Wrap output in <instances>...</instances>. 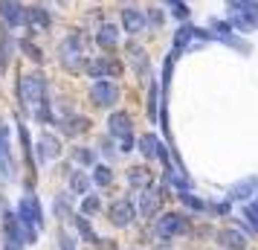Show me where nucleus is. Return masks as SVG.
<instances>
[{
	"label": "nucleus",
	"mask_w": 258,
	"mask_h": 250,
	"mask_svg": "<svg viewBox=\"0 0 258 250\" xmlns=\"http://www.w3.org/2000/svg\"><path fill=\"white\" fill-rule=\"evenodd\" d=\"M90 99H93L99 108H110V105H116L119 87L113 82H107V79H99V82L90 87Z\"/></svg>",
	"instance_id": "nucleus-3"
},
{
	"label": "nucleus",
	"mask_w": 258,
	"mask_h": 250,
	"mask_svg": "<svg viewBox=\"0 0 258 250\" xmlns=\"http://www.w3.org/2000/svg\"><path fill=\"white\" fill-rule=\"evenodd\" d=\"M131 61H134V70L140 73V76H148V56H145V49H131Z\"/></svg>",
	"instance_id": "nucleus-22"
},
{
	"label": "nucleus",
	"mask_w": 258,
	"mask_h": 250,
	"mask_svg": "<svg viewBox=\"0 0 258 250\" xmlns=\"http://www.w3.org/2000/svg\"><path fill=\"white\" fill-rule=\"evenodd\" d=\"M61 250H76V247H73V241L64 236V233H61Z\"/></svg>",
	"instance_id": "nucleus-36"
},
{
	"label": "nucleus",
	"mask_w": 258,
	"mask_h": 250,
	"mask_svg": "<svg viewBox=\"0 0 258 250\" xmlns=\"http://www.w3.org/2000/svg\"><path fill=\"white\" fill-rule=\"evenodd\" d=\"M249 195H258V178H246V180L235 183L232 189H229V198H232V201H246Z\"/></svg>",
	"instance_id": "nucleus-14"
},
{
	"label": "nucleus",
	"mask_w": 258,
	"mask_h": 250,
	"mask_svg": "<svg viewBox=\"0 0 258 250\" xmlns=\"http://www.w3.org/2000/svg\"><path fill=\"white\" fill-rule=\"evenodd\" d=\"M84 70L90 73L93 79H107V59H93L84 64Z\"/></svg>",
	"instance_id": "nucleus-21"
},
{
	"label": "nucleus",
	"mask_w": 258,
	"mask_h": 250,
	"mask_svg": "<svg viewBox=\"0 0 258 250\" xmlns=\"http://www.w3.org/2000/svg\"><path fill=\"white\" fill-rule=\"evenodd\" d=\"M38 157H41V163H47V160H58V157H61V143H58V137H52V134H44V137L38 140Z\"/></svg>",
	"instance_id": "nucleus-8"
},
{
	"label": "nucleus",
	"mask_w": 258,
	"mask_h": 250,
	"mask_svg": "<svg viewBox=\"0 0 258 250\" xmlns=\"http://www.w3.org/2000/svg\"><path fill=\"white\" fill-rule=\"evenodd\" d=\"M180 201L186 204L188 210H206V204L200 201V198H195L191 192H180Z\"/></svg>",
	"instance_id": "nucleus-28"
},
{
	"label": "nucleus",
	"mask_w": 258,
	"mask_h": 250,
	"mask_svg": "<svg viewBox=\"0 0 258 250\" xmlns=\"http://www.w3.org/2000/svg\"><path fill=\"white\" fill-rule=\"evenodd\" d=\"M0 18L9 26H21L24 24V6L18 0H0Z\"/></svg>",
	"instance_id": "nucleus-9"
},
{
	"label": "nucleus",
	"mask_w": 258,
	"mask_h": 250,
	"mask_svg": "<svg viewBox=\"0 0 258 250\" xmlns=\"http://www.w3.org/2000/svg\"><path fill=\"white\" fill-rule=\"evenodd\" d=\"M93 152H90V148H73V160H76V163H84V166H90V163H93Z\"/></svg>",
	"instance_id": "nucleus-27"
},
{
	"label": "nucleus",
	"mask_w": 258,
	"mask_h": 250,
	"mask_svg": "<svg viewBox=\"0 0 258 250\" xmlns=\"http://www.w3.org/2000/svg\"><path fill=\"white\" fill-rule=\"evenodd\" d=\"M15 163L9 157V145H6V128H0V175L3 178H12Z\"/></svg>",
	"instance_id": "nucleus-16"
},
{
	"label": "nucleus",
	"mask_w": 258,
	"mask_h": 250,
	"mask_svg": "<svg viewBox=\"0 0 258 250\" xmlns=\"http://www.w3.org/2000/svg\"><path fill=\"white\" fill-rule=\"evenodd\" d=\"M148 117H157V84L151 82V90H148Z\"/></svg>",
	"instance_id": "nucleus-31"
},
{
	"label": "nucleus",
	"mask_w": 258,
	"mask_h": 250,
	"mask_svg": "<svg viewBox=\"0 0 258 250\" xmlns=\"http://www.w3.org/2000/svg\"><path fill=\"white\" fill-rule=\"evenodd\" d=\"M18 218H21L24 224H32L35 230H41V227H44L41 207H38V201L32 198V195H24V201H21V207H18Z\"/></svg>",
	"instance_id": "nucleus-4"
},
{
	"label": "nucleus",
	"mask_w": 258,
	"mask_h": 250,
	"mask_svg": "<svg viewBox=\"0 0 258 250\" xmlns=\"http://www.w3.org/2000/svg\"><path fill=\"white\" fill-rule=\"evenodd\" d=\"M82 35H73L61 44V64L70 67V70H79L82 67Z\"/></svg>",
	"instance_id": "nucleus-5"
},
{
	"label": "nucleus",
	"mask_w": 258,
	"mask_h": 250,
	"mask_svg": "<svg viewBox=\"0 0 258 250\" xmlns=\"http://www.w3.org/2000/svg\"><path fill=\"white\" fill-rule=\"evenodd\" d=\"M186 230H188V221L177 213H165L163 218H157V236L163 238V241L180 236V233H186Z\"/></svg>",
	"instance_id": "nucleus-2"
},
{
	"label": "nucleus",
	"mask_w": 258,
	"mask_h": 250,
	"mask_svg": "<svg viewBox=\"0 0 258 250\" xmlns=\"http://www.w3.org/2000/svg\"><path fill=\"white\" fill-rule=\"evenodd\" d=\"M24 21L32 26V29H49V24H52L49 12H47V9H38V6H29V9H26Z\"/></svg>",
	"instance_id": "nucleus-13"
},
{
	"label": "nucleus",
	"mask_w": 258,
	"mask_h": 250,
	"mask_svg": "<svg viewBox=\"0 0 258 250\" xmlns=\"http://www.w3.org/2000/svg\"><path fill=\"white\" fill-rule=\"evenodd\" d=\"M44 93H47V82H44V76H38V73H26L21 76V99H24L29 108H38L44 102Z\"/></svg>",
	"instance_id": "nucleus-1"
},
{
	"label": "nucleus",
	"mask_w": 258,
	"mask_h": 250,
	"mask_svg": "<svg viewBox=\"0 0 258 250\" xmlns=\"http://www.w3.org/2000/svg\"><path fill=\"white\" fill-rule=\"evenodd\" d=\"M76 227H79V233L84 236V241L96 244V233H93V227H90V221H87V218H76Z\"/></svg>",
	"instance_id": "nucleus-26"
},
{
	"label": "nucleus",
	"mask_w": 258,
	"mask_h": 250,
	"mask_svg": "<svg viewBox=\"0 0 258 250\" xmlns=\"http://www.w3.org/2000/svg\"><path fill=\"white\" fill-rule=\"evenodd\" d=\"M96 44L102 49H116V44H119V29L113 24H105L99 32H96Z\"/></svg>",
	"instance_id": "nucleus-15"
},
{
	"label": "nucleus",
	"mask_w": 258,
	"mask_h": 250,
	"mask_svg": "<svg viewBox=\"0 0 258 250\" xmlns=\"http://www.w3.org/2000/svg\"><path fill=\"white\" fill-rule=\"evenodd\" d=\"M99 210H102V201H99V198H84V204H82V213L84 215H96L99 213Z\"/></svg>",
	"instance_id": "nucleus-29"
},
{
	"label": "nucleus",
	"mask_w": 258,
	"mask_h": 250,
	"mask_svg": "<svg viewBox=\"0 0 258 250\" xmlns=\"http://www.w3.org/2000/svg\"><path fill=\"white\" fill-rule=\"evenodd\" d=\"M87 125H90V122H87V119H84V117H67V119H64V131H67V134H70V137H79V134H84V131H87Z\"/></svg>",
	"instance_id": "nucleus-20"
},
{
	"label": "nucleus",
	"mask_w": 258,
	"mask_h": 250,
	"mask_svg": "<svg viewBox=\"0 0 258 250\" xmlns=\"http://www.w3.org/2000/svg\"><path fill=\"white\" fill-rule=\"evenodd\" d=\"M191 38H198V26H188V24L180 26V29H177V35H174V53H180Z\"/></svg>",
	"instance_id": "nucleus-18"
},
{
	"label": "nucleus",
	"mask_w": 258,
	"mask_h": 250,
	"mask_svg": "<svg viewBox=\"0 0 258 250\" xmlns=\"http://www.w3.org/2000/svg\"><path fill=\"white\" fill-rule=\"evenodd\" d=\"M145 21H151V26H160L163 24V12H160V9H151V15H148Z\"/></svg>",
	"instance_id": "nucleus-34"
},
{
	"label": "nucleus",
	"mask_w": 258,
	"mask_h": 250,
	"mask_svg": "<svg viewBox=\"0 0 258 250\" xmlns=\"http://www.w3.org/2000/svg\"><path fill=\"white\" fill-rule=\"evenodd\" d=\"M93 180L99 183V186H110V183H113V172H110L107 166H96L93 169Z\"/></svg>",
	"instance_id": "nucleus-25"
},
{
	"label": "nucleus",
	"mask_w": 258,
	"mask_h": 250,
	"mask_svg": "<svg viewBox=\"0 0 258 250\" xmlns=\"http://www.w3.org/2000/svg\"><path fill=\"white\" fill-rule=\"evenodd\" d=\"M128 180H131V186H137V189H148V186H151V172H148V169L134 166L128 172Z\"/></svg>",
	"instance_id": "nucleus-17"
},
{
	"label": "nucleus",
	"mask_w": 258,
	"mask_h": 250,
	"mask_svg": "<svg viewBox=\"0 0 258 250\" xmlns=\"http://www.w3.org/2000/svg\"><path fill=\"white\" fill-rule=\"evenodd\" d=\"M119 145H122V152H131V148H134V137H122Z\"/></svg>",
	"instance_id": "nucleus-35"
},
{
	"label": "nucleus",
	"mask_w": 258,
	"mask_h": 250,
	"mask_svg": "<svg viewBox=\"0 0 258 250\" xmlns=\"http://www.w3.org/2000/svg\"><path fill=\"white\" fill-rule=\"evenodd\" d=\"M244 215H246V221L252 224V230L258 233V204H246V207H244Z\"/></svg>",
	"instance_id": "nucleus-30"
},
{
	"label": "nucleus",
	"mask_w": 258,
	"mask_h": 250,
	"mask_svg": "<svg viewBox=\"0 0 258 250\" xmlns=\"http://www.w3.org/2000/svg\"><path fill=\"white\" fill-rule=\"evenodd\" d=\"M163 192L165 189H142L140 195V213L145 215V218H154L157 215V210H160V204H163Z\"/></svg>",
	"instance_id": "nucleus-6"
},
{
	"label": "nucleus",
	"mask_w": 258,
	"mask_h": 250,
	"mask_svg": "<svg viewBox=\"0 0 258 250\" xmlns=\"http://www.w3.org/2000/svg\"><path fill=\"white\" fill-rule=\"evenodd\" d=\"M24 53H26V56H29L32 61H44V53H41L35 44H29V41H24Z\"/></svg>",
	"instance_id": "nucleus-32"
},
{
	"label": "nucleus",
	"mask_w": 258,
	"mask_h": 250,
	"mask_svg": "<svg viewBox=\"0 0 258 250\" xmlns=\"http://www.w3.org/2000/svg\"><path fill=\"white\" fill-rule=\"evenodd\" d=\"M70 189L76 192V195H84V192L90 189V178H87L84 172H73V178H70Z\"/></svg>",
	"instance_id": "nucleus-24"
},
{
	"label": "nucleus",
	"mask_w": 258,
	"mask_h": 250,
	"mask_svg": "<svg viewBox=\"0 0 258 250\" xmlns=\"http://www.w3.org/2000/svg\"><path fill=\"white\" fill-rule=\"evenodd\" d=\"M122 26H125V32L137 35V32H142L148 26V21H145V15L140 9H122Z\"/></svg>",
	"instance_id": "nucleus-10"
},
{
	"label": "nucleus",
	"mask_w": 258,
	"mask_h": 250,
	"mask_svg": "<svg viewBox=\"0 0 258 250\" xmlns=\"http://www.w3.org/2000/svg\"><path fill=\"white\" fill-rule=\"evenodd\" d=\"M218 241H221L223 247H229V250H244L246 247V236L241 233V230H235V227L221 230V233H218Z\"/></svg>",
	"instance_id": "nucleus-11"
},
{
	"label": "nucleus",
	"mask_w": 258,
	"mask_h": 250,
	"mask_svg": "<svg viewBox=\"0 0 258 250\" xmlns=\"http://www.w3.org/2000/svg\"><path fill=\"white\" fill-rule=\"evenodd\" d=\"M55 213H58L61 218H67V215H70V210H67V198H58V201H55Z\"/></svg>",
	"instance_id": "nucleus-33"
},
{
	"label": "nucleus",
	"mask_w": 258,
	"mask_h": 250,
	"mask_svg": "<svg viewBox=\"0 0 258 250\" xmlns=\"http://www.w3.org/2000/svg\"><path fill=\"white\" fill-rule=\"evenodd\" d=\"M160 145H163V143H160L154 134H142V137H140V152H142L145 157H157Z\"/></svg>",
	"instance_id": "nucleus-19"
},
{
	"label": "nucleus",
	"mask_w": 258,
	"mask_h": 250,
	"mask_svg": "<svg viewBox=\"0 0 258 250\" xmlns=\"http://www.w3.org/2000/svg\"><path fill=\"white\" fill-rule=\"evenodd\" d=\"M107 125H110V134L113 137H131V117L125 114V111H116V114H110V119H107Z\"/></svg>",
	"instance_id": "nucleus-12"
},
{
	"label": "nucleus",
	"mask_w": 258,
	"mask_h": 250,
	"mask_svg": "<svg viewBox=\"0 0 258 250\" xmlns=\"http://www.w3.org/2000/svg\"><path fill=\"white\" fill-rule=\"evenodd\" d=\"M137 218V210H134V204L131 201H116L113 207H110V224H116V227H128L131 221Z\"/></svg>",
	"instance_id": "nucleus-7"
},
{
	"label": "nucleus",
	"mask_w": 258,
	"mask_h": 250,
	"mask_svg": "<svg viewBox=\"0 0 258 250\" xmlns=\"http://www.w3.org/2000/svg\"><path fill=\"white\" fill-rule=\"evenodd\" d=\"M9 53H12L9 32H6V29H0V70H6V64H9Z\"/></svg>",
	"instance_id": "nucleus-23"
}]
</instances>
